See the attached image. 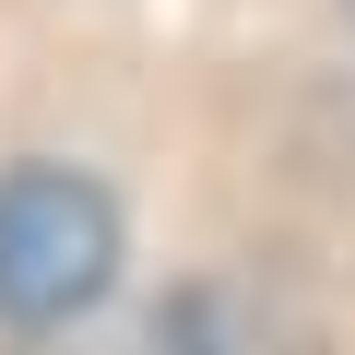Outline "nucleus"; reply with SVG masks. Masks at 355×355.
Here are the masks:
<instances>
[{"instance_id": "nucleus-2", "label": "nucleus", "mask_w": 355, "mask_h": 355, "mask_svg": "<svg viewBox=\"0 0 355 355\" xmlns=\"http://www.w3.org/2000/svg\"><path fill=\"white\" fill-rule=\"evenodd\" d=\"M119 355H225V343H214V308H202V296H178V308H154Z\"/></svg>"}, {"instance_id": "nucleus-1", "label": "nucleus", "mask_w": 355, "mask_h": 355, "mask_svg": "<svg viewBox=\"0 0 355 355\" xmlns=\"http://www.w3.org/2000/svg\"><path fill=\"white\" fill-rule=\"evenodd\" d=\"M119 284V202L83 166H0V320L71 331Z\"/></svg>"}]
</instances>
